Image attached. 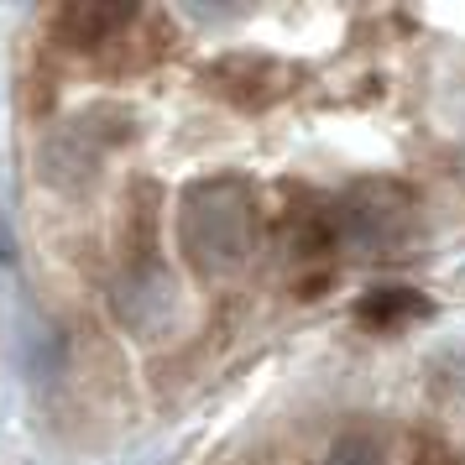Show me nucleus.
Wrapping results in <instances>:
<instances>
[{
    "label": "nucleus",
    "mask_w": 465,
    "mask_h": 465,
    "mask_svg": "<svg viewBox=\"0 0 465 465\" xmlns=\"http://www.w3.org/2000/svg\"><path fill=\"white\" fill-rule=\"evenodd\" d=\"M429 303H423L419 293H408V288H387V293H371L366 303L356 309L361 324H371V330H392V324H402V319L423 314Z\"/></svg>",
    "instance_id": "obj_4"
},
{
    "label": "nucleus",
    "mask_w": 465,
    "mask_h": 465,
    "mask_svg": "<svg viewBox=\"0 0 465 465\" xmlns=\"http://www.w3.org/2000/svg\"><path fill=\"white\" fill-rule=\"evenodd\" d=\"M58 22H64V32L79 47H105L121 37L126 22H136V11H121V5H68Z\"/></svg>",
    "instance_id": "obj_3"
},
{
    "label": "nucleus",
    "mask_w": 465,
    "mask_h": 465,
    "mask_svg": "<svg viewBox=\"0 0 465 465\" xmlns=\"http://www.w3.org/2000/svg\"><path fill=\"white\" fill-rule=\"evenodd\" d=\"M324 465H377V444L371 440H340Z\"/></svg>",
    "instance_id": "obj_5"
},
{
    "label": "nucleus",
    "mask_w": 465,
    "mask_h": 465,
    "mask_svg": "<svg viewBox=\"0 0 465 465\" xmlns=\"http://www.w3.org/2000/svg\"><path fill=\"white\" fill-rule=\"evenodd\" d=\"M220 199H225V183H210V189L193 193L189 214H183V225H199L204 220V235L189 241L193 262H204V267H231L252 246V193L235 189L231 204H220Z\"/></svg>",
    "instance_id": "obj_1"
},
{
    "label": "nucleus",
    "mask_w": 465,
    "mask_h": 465,
    "mask_svg": "<svg viewBox=\"0 0 465 465\" xmlns=\"http://www.w3.org/2000/svg\"><path fill=\"white\" fill-rule=\"evenodd\" d=\"M210 84L231 105L256 110V105H272L277 94L288 89V68L272 64V58H262V53H231V58H220L210 68Z\"/></svg>",
    "instance_id": "obj_2"
}]
</instances>
